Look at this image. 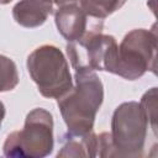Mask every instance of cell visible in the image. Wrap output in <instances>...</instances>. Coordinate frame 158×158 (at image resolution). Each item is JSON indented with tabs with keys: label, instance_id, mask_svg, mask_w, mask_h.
Returning a JSON list of instances; mask_svg holds the SVG:
<instances>
[{
	"label": "cell",
	"instance_id": "11",
	"mask_svg": "<svg viewBox=\"0 0 158 158\" xmlns=\"http://www.w3.org/2000/svg\"><path fill=\"white\" fill-rule=\"evenodd\" d=\"M146 117L148 120L149 126L152 127L153 133H157V88H152L148 90L141 99L139 102Z\"/></svg>",
	"mask_w": 158,
	"mask_h": 158
},
{
	"label": "cell",
	"instance_id": "4",
	"mask_svg": "<svg viewBox=\"0 0 158 158\" xmlns=\"http://www.w3.org/2000/svg\"><path fill=\"white\" fill-rule=\"evenodd\" d=\"M148 120L136 101L122 102L116 107L111 120L112 157L136 158L143 154Z\"/></svg>",
	"mask_w": 158,
	"mask_h": 158
},
{
	"label": "cell",
	"instance_id": "8",
	"mask_svg": "<svg viewBox=\"0 0 158 158\" xmlns=\"http://www.w3.org/2000/svg\"><path fill=\"white\" fill-rule=\"evenodd\" d=\"M64 144L58 152V157H96L98 156V136L93 131L84 135L63 136Z\"/></svg>",
	"mask_w": 158,
	"mask_h": 158
},
{
	"label": "cell",
	"instance_id": "13",
	"mask_svg": "<svg viewBox=\"0 0 158 158\" xmlns=\"http://www.w3.org/2000/svg\"><path fill=\"white\" fill-rule=\"evenodd\" d=\"M4 117H5V106H4V104L0 101V126H1V123H2Z\"/></svg>",
	"mask_w": 158,
	"mask_h": 158
},
{
	"label": "cell",
	"instance_id": "5",
	"mask_svg": "<svg viewBox=\"0 0 158 158\" xmlns=\"http://www.w3.org/2000/svg\"><path fill=\"white\" fill-rule=\"evenodd\" d=\"M157 69V33L144 28L130 31L117 47L114 74L136 80L146 72Z\"/></svg>",
	"mask_w": 158,
	"mask_h": 158
},
{
	"label": "cell",
	"instance_id": "3",
	"mask_svg": "<svg viewBox=\"0 0 158 158\" xmlns=\"http://www.w3.org/2000/svg\"><path fill=\"white\" fill-rule=\"evenodd\" d=\"M27 69L38 91L47 99H59L73 88L68 62L56 46L36 48L27 57Z\"/></svg>",
	"mask_w": 158,
	"mask_h": 158
},
{
	"label": "cell",
	"instance_id": "9",
	"mask_svg": "<svg viewBox=\"0 0 158 158\" xmlns=\"http://www.w3.org/2000/svg\"><path fill=\"white\" fill-rule=\"evenodd\" d=\"M79 6L91 17L104 20L123 6L126 0H78Z\"/></svg>",
	"mask_w": 158,
	"mask_h": 158
},
{
	"label": "cell",
	"instance_id": "10",
	"mask_svg": "<svg viewBox=\"0 0 158 158\" xmlns=\"http://www.w3.org/2000/svg\"><path fill=\"white\" fill-rule=\"evenodd\" d=\"M19 84V73L12 59L0 54V93L9 91Z\"/></svg>",
	"mask_w": 158,
	"mask_h": 158
},
{
	"label": "cell",
	"instance_id": "7",
	"mask_svg": "<svg viewBox=\"0 0 158 158\" xmlns=\"http://www.w3.org/2000/svg\"><path fill=\"white\" fill-rule=\"evenodd\" d=\"M52 12L53 5L48 0H20L12 9V17L20 26L35 28L44 23Z\"/></svg>",
	"mask_w": 158,
	"mask_h": 158
},
{
	"label": "cell",
	"instance_id": "12",
	"mask_svg": "<svg viewBox=\"0 0 158 158\" xmlns=\"http://www.w3.org/2000/svg\"><path fill=\"white\" fill-rule=\"evenodd\" d=\"M53 6L56 5V6H58V7H60V6H64V5H69V4H75L78 0H48Z\"/></svg>",
	"mask_w": 158,
	"mask_h": 158
},
{
	"label": "cell",
	"instance_id": "2",
	"mask_svg": "<svg viewBox=\"0 0 158 158\" xmlns=\"http://www.w3.org/2000/svg\"><path fill=\"white\" fill-rule=\"evenodd\" d=\"M4 156L9 158H43L53 149V117L42 109L30 111L25 126L11 132L4 143Z\"/></svg>",
	"mask_w": 158,
	"mask_h": 158
},
{
	"label": "cell",
	"instance_id": "14",
	"mask_svg": "<svg viewBox=\"0 0 158 158\" xmlns=\"http://www.w3.org/2000/svg\"><path fill=\"white\" fill-rule=\"evenodd\" d=\"M12 0H0V4L1 5H6V4H9V2H11Z\"/></svg>",
	"mask_w": 158,
	"mask_h": 158
},
{
	"label": "cell",
	"instance_id": "6",
	"mask_svg": "<svg viewBox=\"0 0 158 158\" xmlns=\"http://www.w3.org/2000/svg\"><path fill=\"white\" fill-rule=\"evenodd\" d=\"M56 25L58 32L68 42H74L101 32L104 20L89 16L77 4H69L58 7L56 11Z\"/></svg>",
	"mask_w": 158,
	"mask_h": 158
},
{
	"label": "cell",
	"instance_id": "1",
	"mask_svg": "<svg viewBox=\"0 0 158 158\" xmlns=\"http://www.w3.org/2000/svg\"><path fill=\"white\" fill-rule=\"evenodd\" d=\"M75 85L60 96L58 107L70 135L93 131L96 112L104 100V86L95 70L74 69Z\"/></svg>",
	"mask_w": 158,
	"mask_h": 158
}]
</instances>
